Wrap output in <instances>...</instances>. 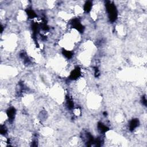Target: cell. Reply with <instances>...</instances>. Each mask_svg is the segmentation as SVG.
<instances>
[{
    "label": "cell",
    "instance_id": "6da1fadb",
    "mask_svg": "<svg viewBox=\"0 0 147 147\" xmlns=\"http://www.w3.org/2000/svg\"><path fill=\"white\" fill-rule=\"evenodd\" d=\"M106 9L109 15L110 20L112 21H116L117 17V12L114 5L112 4L111 3H109L106 5Z\"/></svg>",
    "mask_w": 147,
    "mask_h": 147
},
{
    "label": "cell",
    "instance_id": "8992f818",
    "mask_svg": "<svg viewBox=\"0 0 147 147\" xmlns=\"http://www.w3.org/2000/svg\"><path fill=\"white\" fill-rule=\"evenodd\" d=\"M91 7H92V3L90 2H87L85 3V6H84V10H85L86 12H89L90 11Z\"/></svg>",
    "mask_w": 147,
    "mask_h": 147
},
{
    "label": "cell",
    "instance_id": "52a82bcc",
    "mask_svg": "<svg viewBox=\"0 0 147 147\" xmlns=\"http://www.w3.org/2000/svg\"><path fill=\"white\" fill-rule=\"evenodd\" d=\"M63 53L64 56H66V58H67L68 59H70L72 56V53L70 51L64 50L63 51Z\"/></svg>",
    "mask_w": 147,
    "mask_h": 147
},
{
    "label": "cell",
    "instance_id": "3957f363",
    "mask_svg": "<svg viewBox=\"0 0 147 147\" xmlns=\"http://www.w3.org/2000/svg\"><path fill=\"white\" fill-rule=\"evenodd\" d=\"M139 125V121L137 119H133L129 123V129L131 131H133L138 127Z\"/></svg>",
    "mask_w": 147,
    "mask_h": 147
},
{
    "label": "cell",
    "instance_id": "5b68a950",
    "mask_svg": "<svg viewBox=\"0 0 147 147\" xmlns=\"http://www.w3.org/2000/svg\"><path fill=\"white\" fill-rule=\"evenodd\" d=\"M98 127L99 131L102 133H105L109 130L108 128L107 127L106 125H104L102 123H99Z\"/></svg>",
    "mask_w": 147,
    "mask_h": 147
},
{
    "label": "cell",
    "instance_id": "7a4b0ae2",
    "mask_svg": "<svg viewBox=\"0 0 147 147\" xmlns=\"http://www.w3.org/2000/svg\"><path fill=\"white\" fill-rule=\"evenodd\" d=\"M80 75H81L80 70L78 68H76V69L72 71V72L71 73L70 79L72 80L77 79V78L79 77Z\"/></svg>",
    "mask_w": 147,
    "mask_h": 147
},
{
    "label": "cell",
    "instance_id": "ba28073f",
    "mask_svg": "<svg viewBox=\"0 0 147 147\" xmlns=\"http://www.w3.org/2000/svg\"><path fill=\"white\" fill-rule=\"evenodd\" d=\"M27 14L28 16H29V17L30 18H34L35 17H36V13L34 12L33 10H32V9H28L27 10Z\"/></svg>",
    "mask_w": 147,
    "mask_h": 147
},
{
    "label": "cell",
    "instance_id": "277c9868",
    "mask_svg": "<svg viewBox=\"0 0 147 147\" xmlns=\"http://www.w3.org/2000/svg\"><path fill=\"white\" fill-rule=\"evenodd\" d=\"M15 114H16V110H15L14 108H11L9 109V110H7V115L8 116L9 119L11 120V121H12L14 119Z\"/></svg>",
    "mask_w": 147,
    "mask_h": 147
}]
</instances>
